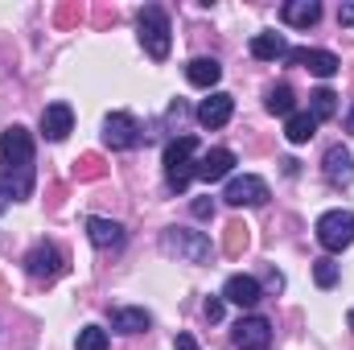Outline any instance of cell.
<instances>
[{
    "instance_id": "1",
    "label": "cell",
    "mask_w": 354,
    "mask_h": 350,
    "mask_svg": "<svg viewBox=\"0 0 354 350\" xmlns=\"http://www.w3.org/2000/svg\"><path fill=\"white\" fill-rule=\"evenodd\" d=\"M33 181H37V169H33V136L29 128L12 124L0 132V185L12 202H25L33 194Z\"/></svg>"
},
{
    "instance_id": "2",
    "label": "cell",
    "mask_w": 354,
    "mask_h": 350,
    "mask_svg": "<svg viewBox=\"0 0 354 350\" xmlns=\"http://www.w3.org/2000/svg\"><path fill=\"white\" fill-rule=\"evenodd\" d=\"M136 25H140V46L149 50V58L153 62H165L169 58V46H174V29H169V12L161 8V4H145L140 8V17H136Z\"/></svg>"
},
{
    "instance_id": "3",
    "label": "cell",
    "mask_w": 354,
    "mask_h": 350,
    "mask_svg": "<svg viewBox=\"0 0 354 350\" xmlns=\"http://www.w3.org/2000/svg\"><path fill=\"white\" fill-rule=\"evenodd\" d=\"M194 153H198V136H189V132L165 145L161 165H165V181H169V190H177V194L194 181Z\"/></svg>"
},
{
    "instance_id": "4",
    "label": "cell",
    "mask_w": 354,
    "mask_h": 350,
    "mask_svg": "<svg viewBox=\"0 0 354 350\" xmlns=\"http://www.w3.org/2000/svg\"><path fill=\"white\" fill-rule=\"evenodd\" d=\"M161 248L177 256V260L185 264H206L210 260V239L202 235V231H189V227H169L165 235H161Z\"/></svg>"
},
{
    "instance_id": "5",
    "label": "cell",
    "mask_w": 354,
    "mask_h": 350,
    "mask_svg": "<svg viewBox=\"0 0 354 350\" xmlns=\"http://www.w3.org/2000/svg\"><path fill=\"white\" fill-rule=\"evenodd\" d=\"M313 231H317V243L326 252H342L354 243V214L351 210H326Z\"/></svg>"
},
{
    "instance_id": "6",
    "label": "cell",
    "mask_w": 354,
    "mask_h": 350,
    "mask_svg": "<svg viewBox=\"0 0 354 350\" xmlns=\"http://www.w3.org/2000/svg\"><path fill=\"white\" fill-rule=\"evenodd\" d=\"M25 272L33 276V280H41V284H50V280H58L62 272H66V256L58 252V243H33L29 248V256H25Z\"/></svg>"
},
{
    "instance_id": "7",
    "label": "cell",
    "mask_w": 354,
    "mask_h": 350,
    "mask_svg": "<svg viewBox=\"0 0 354 350\" xmlns=\"http://www.w3.org/2000/svg\"><path fill=\"white\" fill-rule=\"evenodd\" d=\"M140 124H136V116H128V111H111L107 116V124H103V140H107V149H115V153H124V149H136L140 145Z\"/></svg>"
},
{
    "instance_id": "8",
    "label": "cell",
    "mask_w": 354,
    "mask_h": 350,
    "mask_svg": "<svg viewBox=\"0 0 354 350\" xmlns=\"http://www.w3.org/2000/svg\"><path fill=\"white\" fill-rule=\"evenodd\" d=\"M223 198H227L231 206H264L272 194H268V181H264V177L243 174V177H231V181H227Z\"/></svg>"
},
{
    "instance_id": "9",
    "label": "cell",
    "mask_w": 354,
    "mask_h": 350,
    "mask_svg": "<svg viewBox=\"0 0 354 350\" xmlns=\"http://www.w3.org/2000/svg\"><path fill=\"white\" fill-rule=\"evenodd\" d=\"M231 342L239 350H268L272 347V322L268 317H239L231 330Z\"/></svg>"
},
{
    "instance_id": "10",
    "label": "cell",
    "mask_w": 354,
    "mask_h": 350,
    "mask_svg": "<svg viewBox=\"0 0 354 350\" xmlns=\"http://www.w3.org/2000/svg\"><path fill=\"white\" fill-rule=\"evenodd\" d=\"M231 116H235V95H227V91H210L198 103V124L202 128H227Z\"/></svg>"
},
{
    "instance_id": "11",
    "label": "cell",
    "mask_w": 354,
    "mask_h": 350,
    "mask_svg": "<svg viewBox=\"0 0 354 350\" xmlns=\"http://www.w3.org/2000/svg\"><path fill=\"white\" fill-rule=\"evenodd\" d=\"M288 62H292V66H305V71H313L317 79H334V75L342 71L338 54H330V50H309V46H301V50H288Z\"/></svg>"
},
{
    "instance_id": "12",
    "label": "cell",
    "mask_w": 354,
    "mask_h": 350,
    "mask_svg": "<svg viewBox=\"0 0 354 350\" xmlns=\"http://www.w3.org/2000/svg\"><path fill=\"white\" fill-rule=\"evenodd\" d=\"M322 174L330 185H351L354 181V153L346 145H330L326 157H322Z\"/></svg>"
},
{
    "instance_id": "13",
    "label": "cell",
    "mask_w": 354,
    "mask_h": 350,
    "mask_svg": "<svg viewBox=\"0 0 354 350\" xmlns=\"http://www.w3.org/2000/svg\"><path fill=\"white\" fill-rule=\"evenodd\" d=\"M260 297H264V288H260V280L256 276H231L227 284H223V301H231V305H239V309H256L260 305Z\"/></svg>"
},
{
    "instance_id": "14",
    "label": "cell",
    "mask_w": 354,
    "mask_h": 350,
    "mask_svg": "<svg viewBox=\"0 0 354 350\" xmlns=\"http://www.w3.org/2000/svg\"><path fill=\"white\" fill-rule=\"evenodd\" d=\"M87 239L95 243V248H99V252H120L128 235H124V227H120V223L91 214V219H87Z\"/></svg>"
},
{
    "instance_id": "15",
    "label": "cell",
    "mask_w": 354,
    "mask_h": 350,
    "mask_svg": "<svg viewBox=\"0 0 354 350\" xmlns=\"http://www.w3.org/2000/svg\"><path fill=\"white\" fill-rule=\"evenodd\" d=\"M75 132V111H71V103H50L46 111H41V136L46 140H66Z\"/></svg>"
},
{
    "instance_id": "16",
    "label": "cell",
    "mask_w": 354,
    "mask_h": 350,
    "mask_svg": "<svg viewBox=\"0 0 354 350\" xmlns=\"http://www.w3.org/2000/svg\"><path fill=\"white\" fill-rule=\"evenodd\" d=\"M231 169H235V153H231V149H210V153L198 157L194 177H202V181H223Z\"/></svg>"
},
{
    "instance_id": "17",
    "label": "cell",
    "mask_w": 354,
    "mask_h": 350,
    "mask_svg": "<svg viewBox=\"0 0 354 350\" xmlns=\"http://www.w3.org/2000/svg\"><path fill=\"white\" fill-rule=\"evenodd\" d=\"M149 326H153V313L149 309H136V305L111 309V330H120V334H145Z\"/></svg>"
},
{
    "instance_id": "18",
    "label": "cell",
    "mask_w": 354,
    "mask_h": 350,
    "mask_svg": "<svg viewBox=\"0 0 354 350\" xmlns=\"http://www.w3.org/2000/svg\"><path fill=\"white\" fill-rule=\"evenodd\" d=\"M280 17H284V25H292V29H309V25L322 21V4H317V0H288V4L280 8Z\"/></svg>"
},
{
    "instance_id": "19",
    "label": "cell",
    "mask_w": 354,
    "mask_h": 350,
    "mask_svg": "<svg viewBox=\"0 0 354 350\" xmlns=\"http://www.w3.org/2000/svg\"><path fill=\"white\" fill-rule=\"evenodd\" d=\"M252 58H260V62L288 58V42H284L280 33H256V37H252Z\"/></svg>"
},
{
    "instance_id": "20",
    "label": "cell",
    "mask_w": 354,
    "mask_h": 350,
    "mask_svg": "<svg viewBox=\"0 0 354 350\" xmlns=\"http://www.w3.org/2000/svg\"><path fill=\"white\" fill-rule=\"evenodd\" d=\"M185 79L194 83V87H202V91H210L218 79H223V66L214 62V58H194L189 66H185Z\"/></svg>"
},
{
    "instance_id": "21",
    "label": "cell",
    "mask_w": 354,
    "mask_h": 350,
    "mask_svg": "<svg viewBox=\"0 0 354 350\" xmlns=\"http://www.w3.org/2000/svg\"><path fill=\"white\" fill-rule=\"evenodd\" d=\"M284 136H288V145H305V140L317 136V120H313L309 111H292V116L284 120Z\"/></svg>"
},
{
    "instance_id": "22",
    "label": "cell",
    "mask_w": 354,
    "mask_h": 350,
    "mask_svg": "<svg viewBox=\"0 0 354 350\" xmlns=\"http://www.w3.org/2000/svg\"><path fill=\"white\" fill-rule=\"evenodd\" d=\"M309 116H313L317 124H322V120H334V116H338V95L330 87L313 91V95H309Z\"/></svg>"
},
{
    "instance_id": "23",
    "label": "cell",
    "mask_w": 354,
    "mask_h": 350,
    "mask_svg": "<svg viewBox=\"0 0 354 350\" xmlns=\"http://www.w3.org/2000/svg\"><path fill=\"white\" fill-rule=\"evenodd\" d=\"M292 99H297V95H292V87H288V83H276V87L268 91L264 107L272 111V116H284V120H288V116H292Z\"/></svg>"
},
{
    "instance_id": "24",
    "label": "cell",
    "mask_w": 354,
    "mask_h": 350,
    "mask_svg": "<svg viewBox=\"0 0 354 350\" xmlns=\"http://www.w3.org/2000/svg\"><path fill=\"white\" fill-rule=\"evenodd\" d=\"M248 231H252V227H248V223H239V219H235V223H227V235H223V252H227V256H239V252L248 248Z\"/></svg>"
},
{
    "instance_id": "25",
    "label": "cell",
    "mask_w": 354,
    "mask_h": 350,
    "mask_svg": "<svg viewBox=\"0 0 354 350\" xmlns=\"http://www.w3.org/2000/svg\"><path fill=\"white\" fill-rule=\"evenodd\" d=\"M313 280H317V288H334L338 284V264L330 260V256L313 260Z\"/></svg>"
},
{
    "instance_id": "26",
    "label": "cell",
    "mask_w": 354,
    "mask_h": 350,
    "mask_svg": "<svg viewBox=\"0 0 354 350\" xmlns=\"http://www.w3.org/2000/svg\"><path fill=\"white\" fill-rule=\"evenodd\" d=\"M79 350H107V330L103 326H83L79 330Z\"/></svg>"
},
{
    "instance_id": "27",
    "label": "cell",
    "mask_w": 354,
    "mask_h": 350,
    "mask_svg": "<svg viewBox=\"0 0 354 350\" xmlns=\"http://www.w3.org/2000/svg\"><path fill=\"white\" fill-rule=\"evenodd\" d=\"M75 174L83 177V181H95V177H103V157H99V153H87V157H79V161H75Z\"/></svg>"
},
{
    "instance_id": "28",
    "label": "cell",
    "mask_w": 354,
    "mask_h": 350,
    "mask_svg": "<svg viewBox=\"0 0 354 350\" xmlns=\"http://www.w3.org/2000/svg\"><path fill=\"white\" fill-rule=\"evenodd\" d=\"M223 305H227L223 297H206V305H202V313H206L210 322H223Z\"/></svg>"
},
{
    "instance_id": "29",
    "label": "cell",
    "mask_w": 354,
    "mask_h": 350,
    "mask_svg": "<svg viewBox=\"0 0 354 350\" xmlns=\"http://www.w3.org/2000/svg\"><path fill=\"white\" fill-rule=\"evenodd\" d=\"M189 210H194V219H214V202H210V198H198Z\"/></svg>"
},
{
    "instance_id": "30",
    "label": "cell",
    "mask_w": 354,
    "mask_h": 350,
    "mask_svg": "<svg viewBox=\"0 0 354 350\" xmlns=\"http://www.w3.org/2000/svg\"><path fill=\"white\" fill-rule=\"evenodd\" d=\"M174 350H202V347L194 342V334H177V338H174Z\"/></svg>"
},
{
    "instance_id": "31",
    "label": "cell",
    "mask_w": 354,
    "mask_h": 350,
    "mask_svg": "<svg viewBox=\"0 0 354 350\" xmlns=\"http://www.w3.org/2000/svg\"><path fill=\"white\" fill-rule=\"evenodd\" d=\"M338 25H346V29L354 25V4H342V8H338Z\"/></svg>"
},
{
    "instance_id": "32",
    "label": "cell",
    "mask_w": 354,
    "mask_h": 350,
    "mask_svg": "<svg viewBox=\"0 0 354 350\" xmlns=\"http://www.w3.org/2000/svg\"><path fill=\"white\" fill-rule=\"evenodd\" d=\"M75 17H79V8H75V4H62V8H58V21H62V25H71Z\"/></svg>"
},
{
    "instance_id": "33",
    "label": "cell",
    "mask_w": 354,
    "mask_h": 350,
    "mask_svg": "<svg viewBox=\"0 0 354 350\" xmlns=\"http://www.w3.org/2000/svg\"><path fill=\"white\" fill-rule=\"evenodd\" d=\"M8 210V194H4V185H0V214Z\"/></svg>"
},
{
    "instance_id": "34",
    "label": "cell",
    "mask_w": 354,
    "mask_h": 350,
    "mask_svg": "<svg viewBox=\"0 0 354 350\" xmlns=\"http://www.w3.org/2000/svg\"><path fill=\"white\" fill-rule=\"evenodd\" d=\"M346 132H354V111L346 116Z\"/></svg>"
},
{
    "instance_id": "35",
    "label": "cell",
    "mask_w": 354,
    "mask_h": 350,
    "mask_svg": "<svg viewBox=\"0 0 354 350\" xmlns=\"http://www.w3.org/2000/svg\"><path fill=\"white\" fill-rule=\"evenodd\" d=\"M346 322H351V330H354V313H351V317H346Z\"/></svg>"
}]
</instances>
